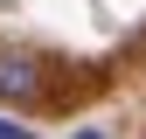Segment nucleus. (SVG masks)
<instances>
[{
  "label": "nucleus",
  "mask_w": 146,
  "mask_h": 139,
  "mask_svg": "<svg viewBox=\"0 0 146 139\" xmlns=\"http://www.w3.org/2000/svg\"><path fill=\"white\" fill-rule=\"evenodd\" d=\"M0 139H28V125H7V118H0Z\"/></svg>",
  "instance_id": "f03ea898"
},
{
  "label": "nucleus",
  "mask_w": 146,
  "mask_h": 139,
  "mask_svg": "<svg viewBox=\"0 0 146 139\" xmlns=\"http://www.w3.org/2000/svg\"><path fill=\"white\" fill-rule=\"evenodd\" d=\"M35 91H42V70H35L28 56H14V49H0V97H35Z\"/></svg>",
  "instance_id": "f257e3e1"
}]
</instances>
